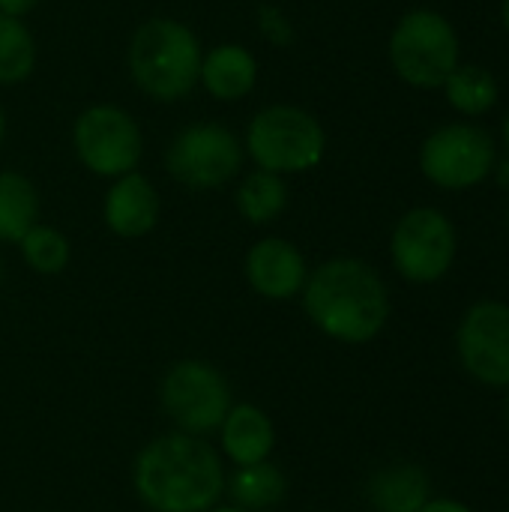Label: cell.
<instances>
[{
    "label": "cell",
    "instance_id": "4",
    "mask_svg": "<svg viewBox=\"0 0 509 512\" xmlns=\"http://www.w3.org/2000/svg\"><path fill=\"white\" fill-rule=\"evenodd\" d=\"M246 153L261 171L303 174L321 165L327 132L318 117L300 105H267L249 120Z\"/></svg>",
    "mask_w": 509,
    "mask_h": 512
},
{
    "label": "cell",
    "instance_id": "18",
    "mask_svg": "<svg viewBox=\"0 0 509 512\" xmlns=\"http://www.w3.org/2000/svg\"><path fill=\"white\" fill-rule=\"evenodd\" d=\"M39 219L36 186L18 171H0V243H21Z\"/></svg>",
    "mask_w": 509,
    "mask_h": 512
},
{
    "label": "cell",
    "instance_id": "22",
    "mask_svg": "<svg viewBox=\"0 0 509 512\" xmlns=\"http://www.w3.org/2000/svg\"><path fill=\"white\" fill-rule=\"evenodd\" d=\"M18 246H21V258L27 261V267L42 276L63 273L69 264V240L51 225H33L21 237Z\"/></svg>",
    "mask_w": 509,
    "mask_h": 512
},
{
    "label": "cell",
    "instance_id": "13",
    "mask_svg": "<svg viewBox=\"0 0 509 512\" xmlns=\"http://www.w3.org/2000/svg\"><path fill=\"white\" fill-rule=\"evenodd\" d=\"M102 213H105V225L117 237L135 240L153 231L159 219V195L144 174L129 171L111 183Z\"/></svg>",
    "mask_w": 509,
    "mask_h": 512
},
{
    "label": "cell",
    "instance_id": "15",
    "mask_svg": "<svg viewBox=\"0 0 509 512\" xmlns=\"http://www.w3.org/2000/svg\"><path fill=\"white\" fill-rule=\"evenodd\" d=\"M219 435H222L225 456L237 468L267 462L273 453V444H276L270 417L255 405H231V411L225 414V420L219 426Z\"/></svg>",
    "mask_w": 509,
    "mask_h": 512
},
{
    "label": "cell",
    "instance_id": "26",
    "mask_svg": "<svg viewBox=\"0 0 509 512\" xmlns=\"http://www.w3.org/2000/svg\"><path fill=\"white\" fill-rule=\"evenodd\" d=\"M3 138H6V114L0 108V147H3Z\"/></svg>",
    "mask_w": 509,
    "mask_h": 512
},
{
    "label": "cell",
    "instance_id": "12",
    "mask_svg": "<svg viewBox=\"0 0 509 512\" xmlns=\"http://www.w3.org/2000/svg\"><path fill=\"white\" fill-rule=\"evenodd\" d=\"M246 279L267 300H291L303 291L309 270L303 252L291 240L264 237L246 255Z\"/></svg>",
    "mask_w": 509,
    "mask_h": 512
},
{
    "label": "cell",
    "instance_id": "3",
    "mask_svg": "<svg viewBox=\"0 0 509 512\" xmlns=\"http://www.w3.org/2000/svg\"><path fill=\"white\" fill-rule=\"evenodd\" d=\"M201 42L177 18H147L129 42V75L156 102L186 99L201 78Z\"/></svg>",
    "mask_w": 509,
    "mask_h": 512
},
{
    "label": "cell",
    "instance_id": "10",
    "mask_svg": "<svg viewBox=\"0 0 509 512\" xmlns=\"http://www.w3.org/2000/svg\"><path fill=\"white\" fill-rule=\"evenodd\" d=\"M420 168L441 189H471L492 174L495 144L480 126L453 123L423 141Z\"/></svg>",
    "mask_w": 509,
    "mask_h": 512
},
{
    "label": "cell",
    "instance_id": "24",
    "mask_svg": "<svg viewBox=\"0 0 509 512\" xmlns=\"http://www.w3.org/2000/svg\"><path fill=\"white\" fill-rule=\"evenodd\" d=\"M420 512H474L468 504L456 501V498H429L426 507Z\"/></svg>",
    "mask_w": 509,
    "mask_h": 512
},
{
    "label": "cell",
    "instance_id": "2",
    "mask_svg": "<svg viewBox=\"0 0 509 512\" xmlns=\"http://www.w3.org/2000/svg\"><path fill=\"white\" fill-rule=\"evenodd\" d=\"M303 306L324 336L345 345L372 342L390 321V291L360 258H333L309 273Z\"/></svg>",
    "mask_w": 509,
    "mask_h": 512
},
{
    "label": "cell",
    "instance_id": "21",
    "mask_svg": "<svg viewBox=\"0 0 509 512\" xmlns=\"http://www.w3.org/2000/svg\"><path fill=\"white\" fill-rule=\"evenodd\" d=\"M444 87L450 105L462 114H486L498 102V84L483 66H456Z\"/></svg>",
    "mask_w": 509,
    "mask_h": 512
},
{
    "label": "cell",
    "instance_id": "30",
    "mask_svg": "<svg viewBox=\"0 0 509 512\" xmlns=\"http://www.w3.org/2000/svg\"><path fill=\"white\" fill-rule=\"evenodd\" d=\"M504 135H507V144H509V120H507V126H504Z\"/></svg>",
    "mask_w": 509,
    "mask_h": 512
},
{
    "label": "cell",
    "instance_id": "25",
    "mask_svg": "<svg viewBox=\"0 0 509 512\" xmlns=\"http://www.w3.org/2000/svg\"><path fill=\"white\" fill-rule=\"evenodd\" d=\"M39 0H0V15H9V18H21L27 15L30 9H36Z\"/></svg>",
    "mask_w": 509,
    "mask_h": 512
},
{
    "label": "cell",
    "instance_id": "28",
    "mask_svg": "<svg viewBox=\"0 0 509 512\" xmlns=\"http://www.w3.org/2000/svg\"><path fill=\"white\" fill-rule=\"evenodd\" d=\"M504 24H507L509 30V0H504Z\"/></svg>",
    "mask_w": 509,
    "mask_h": 512
},
{
    "label": "cell",
    "instance_id": "29",
    "mask_svg": "<svg viewBox=\"0 0 509 512\" xmlns=\"http://www.w3.org/2000/svg\"><path fill=\"white\" fill-rule=\"evenodd\" d=\"M504 183H509V162L504 165Z\"/></svg>",
    "mask_w": 509,
    "mask_h": 512
},
{
    "label": "cell",
    "instance_id": "20",
    "mask_svg": "<svg viewBox=\"0 0 509 512\" xmlns=\"http://www.w3.org/2000/svg\"><path fill=\"white\" fill-rule=\"evenodd\" d=\"M36 66V42L21 18L0 15V84H21Z\"/></svg>",
    "mask_w": 509,
    "mask_h": 512
},
{
    "label": "cell",
    "instance_id": "6",
    "mask_svg": "<svg viewBox=\"0 0 509 512\" xmlns=\"http://www.w3.org/2000/svg\"><path fill=\"white\" fill-rule=\"evenodd\" d=\"M162 408L186 435H210L231 411V387L225 375L204 360H180L162 378Z\"/></svg>",
    "mask_w": 509,
    "mask_h": 512
},
{
    "label": "cell",
    "instance_id": "17",
    "mask_svg": "<svg viewBox=\"0 0 509 512\" xmlns=\"http://www.w3.org/2000/svg\"><path fill=\"white\" fill-rule=\"evenodd\" d=\"M228 495L234 498V507L246 512H264L279 507L288 495V480L285 474L270 465V462H258V465H243L231 474L228 480Z\"/></svg>",
    "mask_w": 509,
    "mask_h": 512
},
{
    "label": "cell",
    "instance_id": "9",
    "mask_svg": "<svg viewBox=\"0 0 509 512\" xmlns=\"http://www.w3.org/2000/svg\"><path fill=\"white\" fill-rule=\"evenodd\" d=\"M393 267L414 285H432L444 279L456 261V228L435 207L408 210L390 240Z\"/></svg>",
    "mask_w": 509,
    "mask_h": 512
},
{
    "label": "cell",
    "instance_id": "23",
    "mask_svg": "<svg viewBox=\"0 0 509 512\" xmlns=\"http://www.w3.org/2000/svg\"><path fill=\"white\" fill-rule=\"evenodd\" d=\"M258 30H261V36H264L267 42H273V45H279V48H285V45L294 42V24H291L288 15H285L279 6H273V3H264V6L258 9Z\"/></svg>",
    "mask_w": 509,
    "mask_h": 512
},
{
    "label": "cell",
    "instance_id": "27",
    "mask_svg": "<svg viewBox=\"0 0 509 512\" xmlns=\"http://www.w3.org/2000/svg\"><path fill=\"white\" fill-rule=\"evenodd\" d=\"M210 512H246V510H240V507H219V510H216V507H213Z\"/></svg>",
    "mask_w": 509,
    "mask_h": 512
},
{
    "label": "cell",
    "instance_id": "19",
    "mask_svg": "<svg viewBox=\"0 0 509 512\" xmlns=\"http://www.w3.org/2000/svg\"><path fill=\"white\" fill-rule=\"evenodd\" d=\"M285 207H288V183L282 180V174L255 168L237 186V210L252 225H267L279 219Z\"/></svg>",
    "mask_w": 509,
    "mask_h": 512
},
{
    "label": "cell",
    "instance_id": "11",
    "mask_svg": "<svg viewBox=\"0 0 509 512\" xmlns=\"http://www.w3.org/2000/svg\"><path fill=\"white\" fill-rule=\"evenodd\" d=\"M456 351L474 381L495 390L509 387V303H474L459 321Z\"/></svg>",
    "mask_w": 509,
    "mask_h": 512
},
{
    "label": "cell",
    "instance_id": "14",
    "mask_svg": "<svg viewBox=\"0 0 509 512\" xmlns=\"http://www.w3.org/2000/svg\"><path fill=\"white\" fill-rule=\"evenodd\" d=\"M258 81V60L249 48L237 42L216 45L201 57V78L204 90L219 102H237L252 93Z\"/></svg>",
    "mask_w": 509,
    "mask_h": 512
},
{
    "label": "cell",
    "instance_id": "1",
    "mask_svg": "<svg viewBox=\"0 0 509 512\" xmlns=\"http://www.w3.org/2000/svg\"><path fill=\"white\" fill-rule=\"evenodd\" d=\"M135 492L153 512H210L225 492L219 453L186 432L150 441L135 459Z\"/></svg>",
    "mask_w": 509,
    "mask_h": 512
},
{
    "label": "cell",
    "instance_id": "8",
    "mask_svg": "<svg viewBox=\"0 0 509 512\" xmlns=\"http://www.w3.org/2000/svg\"><path fill=\"white\" fill-rule=\"evenodd\" d=\"M168 174L189 189H216L243 168V144L222 123H192L165 150Z\"/></svg>",
    "mask_w": 509,
    "mask_h": 512
},
{
    "label": "cell",
    "instance_id": "16",
    "mask_svg": "<svg viewBox=\"0 0 509 512\" xmlns=\"http://www.w3.org/2000/svg\"><path fill=\"white\" fill-rule=\"evenodd\" d=\"M366 495L375 512H420L432 498V483L417 465H393L369 480Z\"/></svg>",
    "mask_w": 509,
    "mask_h": 512
},
{
    "label": "cell",
    "instance_id": "32",
    "mask_svg": "<svg viewBox=\"0 0 509 512\" xmlns=\"http://www.w3.org/2000/svg\"><path fill=\"white\" fill-rule=\"evenodd\" d=\"M507 426H509V399H507Z\"/></svg>",
    "mask_w": 509,
    "mask_h": 512
},
{
    "label": "cell",
    "instance_id": "5",
    "mask_svg": "<svg viewBox=\"0 0 509 512\" xmlns=\"http://www.w3.org/2000/svg\"><path fill=\"white\" fill-rule=\"evenodd\" d=\"M390 63L414 87H444L459 66V39L453 24L432 9L408 12L390 36Z\"/></svg>",
    "mask_w": 509,
    "mask_h": 512
},
{
    "label": "cell",
    "instance_id": "31",
    "mask_svg": "<svg viewBox=\"0 0 509 512\" xmlns=\"http://www.w3.org/2000/svg\"><path fill=\"white\" fill-rule=\"evenodd\" d=\"M0 282H3V261H0Z\"/></svg>",
    "mask_w": 509,
    "mask_h": 512
},
{
    "label": "cell",
    "instance_id": "7",
    "mask_svg": "<svg viewBox=\"0 0 509 512\" xmlns=\"http://www.w3.org/2000/svg\"><path fill=\"white\" fill-rule=\"evenodd\" d=\"M72 147L87 171L117 180L138 168L144 138L129 111L117 105H90L75 117Z\"/></svg>",
    "mask_w": 509,
    "mask_h": 512
}]
</instances>
